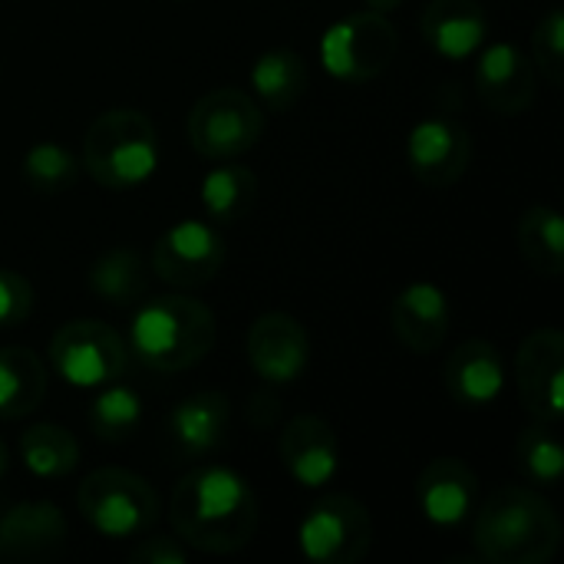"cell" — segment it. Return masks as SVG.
Returning <instances> with one entry per match:
<instances>
[{
  "label": "cell",
  "mask_w": 564,
  "mask_h": 564,
  "mask_svg": "<svg viewBox=\"0 0 564 564\" xmlns=\"http://www.w3.org/2000/svg\"><path fill=\"white\" fill-rule=\"evenodd\" d=\"M169 522L178 542L205 555H235L258 532V499L228 466H198L172 492Z\"/></svg>",
  "instance_id": "1"
},
{
  "label": "cell",
  "mask_w": 564,
  "mask_h": 564,
  "mask_svg": "<svg viewBox=\"0 0 564 564\" xmlns=\"http://www.w3.org/2000/svg\"><path fill=\"white\" fill-rule=\"evenodd\" d=\"M473 545L489 564H549L562 545V522L535 489L502 486L476 506Z\"/></svg>",
  "instance_id": "2"
},
{
  "label": "cell",
  "mask_w": 564,
  "mask_h": 564,
  "mask_svg": "<svg viewBox=\"0 0 564 564\" xmlns=\"http://www.w3.org/2000/svg\"><path fill=\"white\" fill-rule=\"evenodd\" d=\"M215 344V317L195 297H155L132 314L129 350L155 373L198 367Z\"/></svg>",
  "instance_id": "3"
},
{
  "label": "cell",
  "mask_w": 564,
  "mask_h": 564,
  "mask_svg": "<svg viewBox=\"0 0 564 564\" xmlns=\"http://www.w3.org/2000/svg\"><path fill=\"white\" fill-rule=\"evenodd\" d=\"M83 169L102 188H132L159 169L152 119L139 109H106L83 139Z\"/></svg>",
  "instance_id": "4"
},
{
  "label": "cell",
  "mask_w": 564,
  "mask_h": 564,
  "mask_svg": "<svg viewBox=\"0 0 564 564\" xmlns=\"http://www.w3.org/2000/svg\"><path fill=\"white\" fill-rule=\"evenodd\" d=\"M79 512L86 525L109 539L126 542L145 535L159 522V496L149 486V479L129 473V469H96L79 486Z\"/></svg>",
  "instance_id": "5"
},
{
  "label": "cell",
  "mask_w": 564,
  "mask_h": 564,
  "mask_svg": "<svg viewBox=\"0 0 564 564\" xmlns=\"http://www.w3.org/2000/svg\"><path fill=\"white\" fill-rule=\"evenodd\" d=\"M188 142L205 159H235L251 152L264 132V112L254 96L238 86L205 93L185 122Z\"/></svg>",
  "instance_id": "6"
},
{
  "label": "cell",
  "mask_w": 564,
  "mask_h": 564,
  "mask_svg": "<svg viewBox=\"0 0 564 564\" xmlns=\"http://www.w3.org/2000/svg\"><path fill=\"white\" fill-rule=\"evenodd\" d=\"M400 36L387 13L360 10L330 23L321 36V63L344 83H367L390 69Z\"/></svg>",
  "instance_id": "7"
},
{
  "label": "cell",
  "mask_w": 564,
  "mask_h": 564,
  "mask_svg": "<svg viewBox=\"0 0 564 564\" xmlns=\"http://www.w3.org/2000/svg\"><path fill=\"white\" fill-rule=\"evenodd\" d=\"M50 367L69 387L99 390L129 367V347L116 327L102 321H69L50 337Z\"/></svg>",
  "instance_id": "8"
},
{
  "label": "cell",
  "mask_w": 564,
  "mask_h": 564,
  "mask_svg": "<svg viewBox=\"0 0 564 564\" xmlns=\"http://www.w3.org/2000/svg\"><path fill=\"white\" fill-rule=\"evenodd\" d=\"M373 545L367 506L347 492H330L311 506L297 525V549L314 564H357Z\"/></svg>",
  "instance_id": "9"
},
{
  "label": "cell",
  "mask_w": 564,
  "mask_h": 564,
  "mask_svg": "<svg viewBox=\"0 0 564 564\" xmlns=\"http://www.w3.org/2000/svg\"><path fill=\"white\" fill-rule=\"evenodd\" d=\"M225 264V238L212 221L185 218L159 235L152 271L172 288H202Z\"/></svg>",
  "instance_id": "10"
},
{
  "label": "cell",
  "mask_w": 564,
  "mask_h": 564,
  "mask_svg": "<svg viewBox=\"0 0 564 564\" xmlns=\"http://www.w3.org/2000/svg\"><path fill=\"white\" fill-rule=\"evenodd\" d=\"M516 387L525 413L539 423L558 426L564 420V334L542 327L529 334L516 354Z\"/></svg>",
  "instance_id": "11"
},
{
  "label": "cell",
  "mask_w": 564,
  "mask_h": 564,
  "mask_svg": "<svg viewBox=\"0 0 564 564\" xmlns=\"http://www.w3.org/2000/svg\"><path fill=\"white\" fill-rule=\"evenodd\" d=\"M473 162V135L446 116L420 119L406 135V165L426 188L456 185Z\"/></svg>",
  "instance_id": "12"
},
{
  "label": "cell",
  "mask_w": 564,
  "mask_h": 564,
  "mask_svg": "<svg viewBox=\"0 0 564 564\" xmlns=\"http://www.w3.org/2000/svg\"><path fill=\"white\" fill-rule=\"evenodd\" d=\"M245 350H248L251 370L264 383H274V387L294 383L311 360V340H307L304 324L291 314H281V311L261 314L248 327Z\"/></svg>",
  "instance_id": "13"
},
{
  "label": "cell",
  "mask_w": 564,
  "mask_h": 564,
  "mask_svg": "<svg viewBox=\"0 0 564 564\" xmlns=\"http://www.w3.org/2000/svg\"><path fill=\"white\" fill-rule=\"evenodd\" d=\"M476 93L499 116H522L535 102V63L512 43H489L476 63Z\"/></svg>",
  "instance_id": "14"
},
{
  "label": "cell",
  "mask_w": 564,
  "mask_h": 564,
  "mask_svg": "<svg viewBox=\"0 0 564 564\" xmlns=\"http://www.w3.org/2000/svg\"><path fill=\"white\" fill-rule=\"evenodd\" d=\"M416 502H420V512L426 522H433L440 529H453L476 512L479 479L463 459L440 456L423 466V473L416 479Z\"/></svg>",
  "instance_id": "15"
},
{
  "label": "cell",
  "mask_w": 564,
  "mask_h": 564,
  "mask_svg": "<svg viewBox=\"0 0 564 564\" xmlns=\"http://www.w3.org/2000/svg\"><path fill=\"white\" fill-rule=\"evenodd\" d=\"M228 416H231V403L218 390H205V393H192L178 400L165 416L172 456L178 463L212 456L225 443Z\"/></svg>",
  "instance_id": "16"
},
{
  "label": "cell",
  "mask_w": 564,
  "mask_h": 564,
  "mask_svg": "<svg viewBox=\"0 0 564 564\" xmlns=\"http://www.w3.org/2000/svg\"><path fill=\"white\" fill-rule=\"evenodd\" d=\"M443 380L456 406L489 410L506 390V360L496 344L473 337L449 354L443 367Z\"/></svg>",
  "instance_id": "17"
},
{
  "label": "cell",
  "mask_w": 564,
  "mask_h": 564,
  "mask_svg": "<svg viewBox=\"0 0 564 564\" xmlns=\"http://www.w3.org/2000/svg\"><path fill=\"white\" fill-rule=\"evenodd\" d=\"M281 463L291 473L294 482L307 489H321L337 476L340 466V446L337 433L321 416H294L281 433Z\"/></svg>",
  "instance_id": "18"
},
{
  "label": "cell",
  "mask_w": 564,
  "mask_h": 564,
  "mask_svg": "<svg viewBox=\"0 0 564 564\" xmlns=\"http://www.w3.org/2000/svg\"><path fill=\"white\" fill-rule=\"evenodd\" d=\"M66 545V519L53 502H17L0 516V558L40 562Z\"/></svg>",
  "instance_id": "19"
},
{
  "label": "cell",
  "mask_w": 564,
  "mask_h": 564,
  "mask_svg": "<svg viewBox=\"0 0 564 564\" xmlns=\"http://www.w3.org/2000/svg\"><path fill=\"white\" fill-rule=\"evenodd\" d=\"M426 46L443 59H469L486 46L489 17L479 0H430L420 17Z\"/></svg>",
  "instance_id": "20"
},
{
  "label": "cell",
  "mask_w": 564,
  "mask_h": 564,
  "mask_svg": "<svg viewBox=\"0 0 564 564\" xmlns=\"http://www.w3.org/2000/svg\"><path fill=\"white\" fill-rule=\"evenodd\" d=\"M390 321L403 347H410L413 354H433L443 347L449 334L453 311H449L446 294L436 284L416 281L397 294L390 307Z\"/></svg>",
  "instance_id": "21"
},
{
  "label": "cell",
  "mask_w": 564,
  "mask_h": 564,
  "mask_svg": "<svg viewBox=\"0 0 564 564\" xmlns=\"http://www.w3.org/2000/svg\"><path fill=\"white\" fill-rule=\"evenodd\" d=\"M46 367L26 347H0V420L30 416L46 397Z\"/></svg>",
  "instance_id": "22"
},
{
  "label": "cell",
  "mask_w": 564,
  "mask_h": 564,
  "mask_svg": "<svg viewBox=\"0 0 564 564\" xmlns=\"http://www.w3.org/2000/svg\"><path fill=\"white\" fill-rule=\"evenodd\" d=\"M251 86L268 109L288 112L307 93V63L301 53L284 50V46L268 50L251 66Z\"/></svg>",
  "instance_id": "23"
},
{
  "label": "cell",
  "mask_w": 564,
  "mask_h": 564,
  "mask_svg": "<svg viewBox=\"0 0 564 564\" xmlns=\"http://www.w3.org/2000/svg\"><path fill=\"white\" fill-rule=\"evenodd\" d=\"M89 291L112 304V307H129L145 294V261L135 248L122 245V248H109L106 254H99L89 268Z\"/></svg>",
  "instance_id": "24"
},
{
  "label": "cell",
  "mask_w": 564,
  "mask_h": 564,
  "mask_svg": "<svg viewBox=\"0 0 564 564\" xmlns=\"http://www.w3.org/2000/svg\"><path fill=\"white\" fill-rule=\"evenodd\" d=\"M519 251L532 271L558 278L564 271V228L562 215L549 205H535L519 218Z\"/></svg>",
  "instance_id": "25"
},
{
  "label": "cell",
  "mask_w": 564,
  "mask_h": 564,
  "mask_svg": "<svg viewBox=\"0 0 564 564\" xmlns=\"http://www.w3.org/2000/svg\"><path fill=\"white\" fill-rule=\"evenodd\" d=\"M258 202V178L245 165H221L202 182V205L215 225L241 221Z\"/></svg>",
  "instance_id": "26"
},
{
  "label": "cell",
  "mask_w": 564,
  "mask_h": 564,
  "mask_svg": "<svg viewBox=\"0 0 564 564\" xmlns=\"http://www.w3.org/2000/svg\"><path fill=\"white\" fill-rule=\"evenodd\" d=\"M20 459L36 479H63L79 463V446L69 430L56 423H36L20 436Z\"/></svg>",
  "instance_id": "27"
},
{
  "label": "cell",
  "mask_w": 564,
  "mask_h": 564,
  "mask_svg": "<svg viewBox=\"0 0 564 564\" xmlns=\"http://www.w3.org/2000/svg\"><path fill=\"white\" fill-rule=\"evenodd\" d=\"M99 390L102 393L93 400L89 416H86L89 430L102 443H126L139 430L145 403H142L139 390H132V387H126L119 380H112V383H106Z\"/></svg>",
  "instance_id": "28"
},
{
  "label": "cell",
  "mask_w": 564,
  "mask_h": 564,
  "mask_svg": "<svg viewBox=\"0 0 564 564\" xmlns=\"http://www.w3.org/2000/svg\"><path fill=\"white\" fill-rule=\"evenodd\" d=\"M516 459L529 482L535 486H558L564 473V449L552 423H539L522 430L516 440Z\"/></svg>",
  "instance_id": "29"
},
{
  "label": "cell",
  "mask_w": 564,
  "mask_h": 564,
  "mask_svg": "<svg viewBox=\"0 0 564 564\" xmlns=\"http://www.w3.org/2000/svg\"><path fill=\"white\" fill-rule=\"evenodd\" d=\"M79 175V162L56 142H36L23 155V178L43 195H59Z\"/></svg>",
  "instance_id": "30"
},
{
  "label": "cell",
  "mask_w": 564,
  "mask_h": 564,
  "mask_svg": "<svg viewBox=\"0 0 564 564\" xmlns=\"http://www.w3.org/2000/svg\"><path fill=\"white\" fill-rule=\"evenodd\" d=\"M532 50H535V59L539 63V73H545V79L552 86H562L564 83V17L558 7H552L535 33H532Z\"/></svg>",
  "instance_id": "31"
},
{
  "label": "cell",
  "mask_w": 564,
  "mask_h": 564,
  "mask_svg": "<svg viewBox=\"0 0 564 564\" xmlns=\"http://www.w3.org/2000/svg\"><path fill=\"white\" fill-rule=\"evenodd\" d=\"M33 307V288L17 271H0V330L26 321Z\"/></svg>",
  "instance_id": "32"
},
{
  "label": "cell",
  "mask_w": 564,
  "mask_h": 564,
  "mask_svg": "<svg viewBox=\"0 0 564 564\" xmlns=\"http://www.w3.org/2000/svg\"><path fill=\"white\" fill-rule=\"evenodd\" d=\"M185 558L188 552L178 545V539H169V535H152L132 552V562L139 564H185Z\"/></svg>",
  "instance_id": "33"
},
{
  "label": "cell",
  "mask_w": 564,
  "mask_h": 564,
  "mask_svg": "<svg viewBox=\"0 0 564 564\" xmlns=\"http://www.w3.org/2000/svg\"><path fill=\"white\" fill-rule=\"evenodd\" d=\"M403 0H367V7L370 10H377V13H390V10H397Z\"/></svg>",
  "instance_id": "34"
},
{
  "label": "cell",
  "mask_w": 564,
  "mask_h": 564,
  "mask_svg": "<svg viewBox=\"0 0 564 564\" xmlns=\"http://www.w3.org/2000/svg\"><path fill=\"white\" fill-rule=\"evenodd\" d=\"M3 473H7V446L0 440V479H3Z\"/></svg>",
  "instance_id": "35"
}]
</instances>
